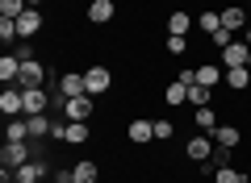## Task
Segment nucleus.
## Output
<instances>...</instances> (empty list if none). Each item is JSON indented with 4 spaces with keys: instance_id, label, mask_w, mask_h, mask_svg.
Wrapping results in <instances>:
<instances>
[{
    "instance_id": "nucleus-3",
    "label": "nucleus",
    "mask_w": 251,
    "mask_h": 183,
    "mask_svg": "<svg viewBox=\"0 0 251 183\" xmlns=\"http://www.w3.org/2000/svg\"><path fill=\"white\" fill-rule=\"evenodd\" d=\"M72 96H88L84 71H63V75H59V100H72Z\"/></svg>"
},
{
    "instance_id": "nucleus-9",
    "label": "nucleus",
    "mask_w": 251,
    "mask_h": 183,
    "mask_svg": "<svg viewBox=\"0 0 251 183\" xmlns=\"http://www.w3.org/2000/svg\"><path fill=\"white\" fill-rule=\"evenodd\" d=\"M113 17H117L113 0H92V4H88V21H92V25H109Z\"/></svg>"
},
{
    "instance_id": "nucleus-40",
    "label": "nucleus",
    "mask_w": 251,
    "mask_h": 183,
    "mask_svg": "<svg viewBox=\"0 0 251 183\" xmlns=\"http://www.w3.org/2000/svg\"><path fill=\"white\" fill-rule=\"evenodd\" d=\"M13 183H17V179H13Z\"/></svg>"
},
{
    "instance_id": "nucleus-7",
    "label": "nucleus",
    "mask_w": 251,
    "mask_h": 183,
    "mask_svg": "<svg viewBox=\"0 0 251 183\" xmlns=\"http://www.w3.org/2000/svg\"><path fill=\"white\" fill-rule=\"evenodd\" d=\"M0 113L4 117H21L25 113V92H21V87H4V92H0Z\"/></svg>"
},
{
    "instance_id": "nucleus-11",
    "label": "nucleus",
    "mask_w": 251,
    "mask_h": 183,
    "mask_svg": "<svg viewBox=\"0 0 251 183\" xmlns=\"http://www.w3.org/2000/svg\"><path fill=\"white\" fill-rule=\"evenodd\" d=\"M184 154L193 158V163H205V158H214V150H209V133H201V138H188V142H184Z\"/></svg>"
},
{
    "instance_id": "nucleus-10",
    "label": "nucleus",
    "mask_w": 251,
    "mask_h": 183,
    "mask_svg": "<svg viewBox=\"0 0 251 183\" xmlns=\"http://www.w3.org/2000/svg\"><path fill=\"white\" fill-rule=\"evenodd\" d=\"M17 34L21 38H34V34H42V9H25L17 17Z\"/></svg>"
},
{
    "instance_id": "nucleus-30",
    "label": "nucleus",
    "mask_w": 251,
    "mask_h": 183,
    "mask_svg": "<svg viewBox=\"0 0 251 183\" xmlns=\"http://www.w3.org/2000/svg\"><path fill=\"white\" fill-rule=\"evenodd\" d=\"M197 25L205 29V34H214V29L222 25V13H201V17H197Z\"/></svg>"
},
{
    "instance_id": "nucleus-23",
    "label": "nucleus",
    "mask_w": 251,
    "mask_h": 183,
    "mask_svg": "<svg viewBox=\"0 0 251 183\" xmlns=\"http://www.w3.org/2000/svg\"><path fill=\"white\" fill-rule=\"evenodd\" d=\"M67 142H72V146H84V142H88V125L84 121H67Z\"/></svg>"
},
{
    "instance_id": "nucleus-5",
    "label": "nucleus",
    "mask_w": 251,
    "mask_h": 183,
    "mask_svg": "<svg viewBox=\"0 0 251 183\" xmlns=\"http://www.w3.org/2000/svg\"><path fill=\"white\" fill-rule=\"evenodd\" d=\"M46 83V71L38 59H21V75H17V87H42Z\"/></svg>"
},
{
    "instance_id": "nucleus-24",
    "label": "nucleus",
    "mask_w": 251,
    "mask_h": 183,
    "mask_svg": "<svg viewBox=\"0 0 251 183\" xmlns=\"http://www.w3.org/2000/svg\"><path fill=\"white\" fill-rule=\"evenodd\" d=\"M25 9H29L25 0H0V17H9V21H17Z\"/></svg>"
},
{
    "instance_id": "nucleus-34",
    "label": "nucleus",
    "mask_w": 251,
    "mask_h": 183,
    "mask_svg": "<svg viewBox=\"0 0 251 183\" xmlns=\"http://www.w3.org/2000/svg\"><path fill=\"white\" fill-rule=\"evenodd\" d=\"M54 183H75V179H72V171H59V175H54Z\"/></svg>"
},
{
    "instance_id": "nucleus-25",
    "label": "nucleus",
    "mask_w": 251,
    "mask_h": 183,
    "mask_svg": "<svg viewBox=\"0 0 251 183\" xmlns=\"http://www.w3.org/2000/svg\"><path fill=\"white\" fill-rule=\"evenodd\" d=\"M214 183H247V179H243V175L226 163V166H218V171H214Z\"/></svg>"
},
{
    "instance_id": "nucleus-22",
    "label": "nucleus",
    "mask_w": 251,
    "mask_h": 183,
    "mask_svg": "<svg viewBox=\"0 0 251 183\" xmlns=\"http://www.w3.org/2000/svg\"><path fill=\"white\" fill-rule=\"evenodd\" d=\"M163 100H168L172 108H180V104H184V100H188V87H184V83H180V79H176V83H172L168 92H163Z\"/></svg>"
},
{
    "instance_id": "nucleus-16",
    "label": "nucleus",
    "mask_w": 251,
    "mask_h": 183,
    "mask_svg": "<svg viewBox=\"0 0 251 183\" xmlns=\"http://www.w3.org/2000/svg\"><path fill=\"white\" fill-rule=\"evenodd\" d=\"M247 83H251V67H230L226 71V87L230 92H247Z\"/></svg>"
},
{
    "instance_id": "nucleus-35",
    "label": "nucleus",
    "mask_w": 251,
    "mask_h": 183,
    "mask_svg": "<svg viewBox=\"0 0 251 183\" xmlns=\"http://www.w3.org/2000/svg\"><path fill=\"white\" fill-rule=\"evenodd\" d=\"M243 42H247V46H251V25H247V29H243Z\"/></svg>"
},
{
    "instance_id": "nucleus-6",
    "label": "nucleus",
    "mask_w": 251,
    "mask_h": 183,
    "mask_svg": "<svg viewBox=\"0 0 251 183\" xmlns=\"http://www.w3.org/2000/svg\"><path fill=\"white\" fill-rule=\"evenodd\" d=\"M247 59H251V46L243 42V38H234V42L222 50V67L226 71H230V67H247Z\"/></svg>"
},
{
    "instance_id": "nucleus-18",
    "label": "nucleus",
    "mask_w": 251,
    "mask_h": 183,
    "mask_svg": "<svg viewBox=\"0 0 251 183\" xmlns=\"http://www.w3.org/2000/svg\"><path fill=\"white\" fill-rule=\"evenodd\" d=\"M17 75H21V59L17 54H4V59H0V79H4V83H17Z\"/></svg>"
},
{
    "instance_id": "nucleus-37",
    "label": "nucleus",
    "mask_w": 251,
    "mask_h": 183,
    "mask_svg": "<svg viewBox=\"0 0 251 183\" xmlns=\"http://www.w3.org/2000/svg\"><path fill=\"white\" fill-rule=\"evenodd\" d=\"M247 13H251V0H247Z\"/></svg>"
},
{
    "instance_id": "nucleus-14",
    "label": "nucleus",
    "mask_w": 251,
    "mask_h": 183,
    "mask_svg": "<svg viewBox=\"0 0 251 183\" xmlns=\"http://www.w3.org/2000/svg\"><path fill=\"white\" fill-rule=\"evenodd\" d=\"M126 138L134 142V146H147V142H155V121H134L130 129H126Z\"/></svg>"
},
{
    "instance_id": "nucleus-2",
    "label": "nucleus",
    "mask_w": 251,
    "mask_h": 183,
    "mask_svg": "<svg viewBox=\"0 0 251 183\" xmlns=\"http://www.w3.org/2000/svg\"><path fill=\"white\" fill-rule=\"evenodd\" d=\"M46 175H50V163H46L42 154H34L25 166H17V171H13V179H17V183H42Z\"/></svg>"
},
{
    "instance_id": "nucleus-31",
    "label": "nucleus",
    "mask_w": 251,
    "mask_h": 183,
    "mask_svg": "<svg viewBox=\"0 0 251 183\" xmlns=\"http://www.w3.org/2000/svg\"><path fill=\"white\" fill-rule=\"evenodd\" d=\"M172 133H176V125H172V121H155V142H168Z\"/></svg>"
},
{
    "instance_id": "nucleus-33",
    "label": "nucleus",
    "mask_w": 251,
    "mask_h": 183,
    "mask_svg": "<svg viewBox=\"0 0 251 183\" xmlns=\"http://www.w3.org/2000/svg\"><path fill=\"white\" fill-rule=\"evenodd\" d=\"M180 83H184V87L197 83V67H184V71H180Z\"/></svg>"
},
{
    "instance_id": "nucleus-29",
    "label": "nucleus",
    "mask_w": 251,
    "mask_h": 183,
    "mask_svg": "<svg viewBox=\"0 0 251 183\" xmlns=\"http://www.w3.org/2000/svg\"><path fill=\"white\" fill-rule=\"evenodd\" d=\"M17 21H9V17H0V42H17Z\"/></svg>"
},
{
    "instance_id": "nucleus-1",
    "label": "nucleus",
    "mask_w": 251,
    "mask_h": 183,
    "mask_svg": "<svg viewBox=\"0 0 251 183\" xmlns=\"http://www.w3.org/2000/svg\"><path fill=\"white\" fill-rule=\"evenodd\" d=\"M84 87H88V96H105L109 87H113V71L100 67V62L88 67V71H84Z\"/></svg>"
},
{
    "instance_id": "nucleus-13",
    "label": "nucleus",
    "mask_w": 251,
    "mask_h": 183,
    "mask_svg": "<svg viewBox=\"0 0 251 183\" xmlns=\"http://www.w3.org/2000/svg\"><path fill=\"white\" fill-rule=\"evenodd\" d=\"M222 25L230 29V34H243V29H247V13H243L239 4H226L222 9Z\"/></svg>"
},
{
    "instance_id": "nucleus-32",
    "label": "nucleus",
    "mask_w": 251,
    "mask_h": 183,
    "mask_svg": "<svg viewBox=\"0 0 251 183\" xmlns=\"http://www.w3.org/2000/svg\"><path fill=\"white\" fill-rule=\"evenodd\" d=\"M184 50H188L184 38H180V34H168V54H184Z\"/></svg>"
},
{
    "instance_id": "nucleus-26",
    "label": "nucleus",
    "mask_w": 251,
    "mask_h": 183,
    "mask_svg": "<svg viewBox=\"0 0 251 183\" xmlns=\"http://www.w3.org/2000/svg\"><path fill=\"white\" fill-rule=\"evenodd\" d=\"M188 104H193V108H205V104H209V87L193 83V87H188Z\"/></svg>"
},
{
    "instance_id": "nucleus-15",
    "label": "nucleus",
    "mask_w": 251,
    "mask_h": 183,
    "mask_svg": "<svg viewBox=\"0 0 251 183\" xmlns=\"http://www.w3.org/2000/svg\"><path fill=\"white\" fill-rule=\"evenodd\" d=\"M21 92H25V117L46 113V92L42 87H21Z\"/></svg>"
},
{
    "instance_id": "nucleus-36",
    "label": "nucleus",
    "mask_w": 251,
    "mask_h": 183,
    "mask_svg": "<svg viewBox=\"0 0 251 183\" xmlns=\"http://www.w3.org/2000/svg\"><path fill=\"white\" fill-rule=\"evenodd\" d=\"M25 4H29V9H38V4H42V0H25Z\"/></svg>"
},
{
    "instance_id": "nucleus-27",
    "label": "nucleus",
    "mask_w": 251,
    "mask_h": 183,
    "mask_svg": "<svg viewBox=\"0 0 251 183\" xmlns=\"http://www.w3.org/2000/svg\"><path fill=\"white\" fill-rule=\"evenodd\" d=\"M234 38H239V34H230V29H226V25H218V29H214V34H209V42H214V46H218V50H226V46H230V42H234Z\"/></svg>"
},
{
    "instance_id": "nucleus-21",
    "label": "nucleus",
    "mask_w": 251,
    "mask_h": 183,
    "mask_svg": "<svg viewBox=\"0 0 251 183\" xmlns=\"http://www.w3.org/2000/svg\"><path fill=\"white\" fill-rule=\"evenodd\" d=\"M25 125H29V138H50V121H46V113L25 117Z\"/></svg>"
},
{
    "instance_id": "nucleus-8",
    "label": "nucleus",
    "mask_w": 251,
    "mask_h": 183,
    "mask_svg": "<svg viewBox=\"0 0 251 183\" xmlns=\"http://www.w3.org/2000/svg\"><path fill=\"white\" fill-rule=\"evenodd\" d=\"M63 117H67V121H88V117H92V96L63 100Z\"/></svg>"
},
{
    "instance_id": "nucleus-12",
    "label": "nucleus",
    "mask_w": 251,
    "mask_h": 183,
    "mask_svg": "<svg viewBox=\"0 0 251 183\" xmlns=\"http://www.w3.org/2000/svg\"><path fill=\"white\" fill-rule=\"evenodd\" d=\"M243 142V129H234V125H218L214 129V146L218 150H234Z\"/></svg>"
},
{
    "instance_id": "nucleus-38",
    "label": "nucleus",
    "mask_w": 251,
    "mask_h": 183,
    "mask_svg": "<svg viewBox=\"0 0 251 183\" xmlns=\"http://www.w3.org/2000/svg\"><path fill=\"white\" fill-rule=\"evenodd\" d=\"M247 67H251V59H247Z\"/></svg>"
},
{
    "instance_id": "nucleus-20",
    "label": "nucleus",
    "mask_w": 251,
    "mask_h": 183,
    "mask_svg": "<svg viewBox=\"0 0 251 183\" xmlns=\"http://www.w3.org/2000/svg\"><path fill=\"white\" fill-rule=\"evenodd\" d=\"M188 29H193V17H188V13H172V17H168V34H180V38H184L188 34Z\"/></svg>"
},
{
    "instance_id": "nucleus-28",
    "label": "nucleus",
    "mask_w": 251,
    "mask_h": 183,
    "mask_svg": "<svg viewBox=\"0 0 251 183\" xmlns=\"http://www.w3.org/2000/svg\"><path fill=\"white\" fill-rule=\"evenodd\" d=\"M29 138V125L17 121V117H9V142H25Z\"/></svg>"
},
{
    "instance_id": "nucleus-4",
    "label": "nucleus",
    "mask_w": 251,
    "mask_h": 183,
    "mask_svg": "<svg viewBox=\"0 0 251 183\" xmlns=\"http://www.w3.org/2000/svg\"><path fill=\"white\" fill-rule=\"evenodd\" d=\"M4 166H9V171H17V166H25L29 158H34V150H29V142H4Z\"/></svg>"
},
{
    "instance_id": "nucleus-19",
    "label": "nucleus",
    "mask_w": 251,
    "mask_h": 183,
    "mask_svg": "<svg viewBox=\"0 0 251 183\" xmlns=\"http://www.w3.org/2000/svg\"><path fill=\"white\" fill-rule=\"evenodd\" d=\"M193 121H197L201 129H205L209 138H214V129H218V113H214V108H209V104H205V108H197V113H193Z\"/></svg>"
},
{
    "instance_id": "nucleus-17",
    "label": "nucleus",
    "mask_w": 251,
    "mask_h": 183,
    "mask_svg": "<svg viewBox=\"0 0 251 183\" xmlns=\"http://www.w3.org/2000/svg\"><path fill=\"white\" fill-rule=\"evenodd\" d=\"M72 179H75V183H97V179H100V166L84 158V163H75V166H72Z\"/></svg>"
},
{
    "instance_id": "nucleus-39",
    "label": "nucleus",
    "mask_w": 251,
    "mask_h": 183,
    "mask_svg": "<svg viewBox=\"0 0 251 183\" xmlns=\"http://www.w3.org/2000/svg\"><path fill=\"white\" fill-rule=\"evenodd\" d=\"M42 183H46V179H42ZM50 183H54V179H50Z\"/></svg>"
}]
</instances>
